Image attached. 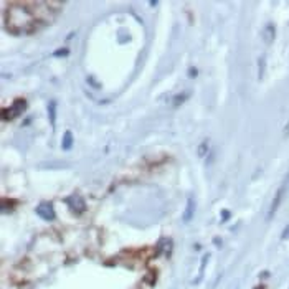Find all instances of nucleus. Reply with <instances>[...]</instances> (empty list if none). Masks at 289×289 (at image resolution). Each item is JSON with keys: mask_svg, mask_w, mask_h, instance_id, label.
Listing matches in <instances>:
<instances>
[{"mask_svg": "<svg viewBox=\"0 0 289 289\" xmlns=\"http://www.w3.org/2000/svg\"><path fill=\"white\" fill-rule=\"evenodd\" d=\"M62 55H63V57H67V55H68V50H67V48H63V50H58V52L55 53V57H62Z\"/></svg>", "mask_w": 289, "mask_h": 289, "instance_id": "nucleus-14", "label": "nucleus"}, {"mask_svg": "<svg viewBox=\"0 0 289 289\" xmlns=\"http://www.w3.org/2000/svg\"><path fill=\"white\" fill-rule=\"evenodd\" d=\"M209 258H210V255H204V258H202V265H200V273H199V280H197V283H200V280H202V276H204V271H205V265H207V261H209Z\"/></svg>", "mask_w": 289, "mask_h": 289, "instance_id": "nucleus-11", "label": "nucleus"}, {"mask_svg": "<svg viewBox=\"0 0 289 289\" xmlns=\"http://www.w3.org/2000/svg\"><path fill=\"white\" fill-rule=\"evenodd\" d=\"M37 215L40 218H43L45 221H53L55 220V209L50 202H42L37 207Z\"/></svg>", "mask_w": 289, "mask_h": 289, "instance_id": "nucleus-4", "label": "nucleus"}, {"mask_svg": "<svg viewBox=\"0 0 289 289\" xmlns=\"http://www.w3.org/2000/svg\"><path fill=\"white\" fill-rule=\"evenodd\" d=\"M197 154H199V157H205L207 154H209V141H202L200 145H199V150H197Z\"/></svg>", "mask_w": 289, "mask_h": 289, "instance_id": "nucleus-10", "label": "nucleus"}, {"mask_svg": "<svg viewBox=\"0 0 289 289\" xmlns=\"http://www.w3.org/2000/svg\"><path fill=\"white\" fill-rule=\"evenodd\" d=\"M194 215H195V200L192 199V197H189V200H187L185 212H184V215H182V220H184V223H189V221H192Z\"/></svg>", "mask_w": 289, "mask_h": 289, "instance_id": "nucleus-6", "label": "nucleus"}, {"mask_svg": "<svg viewBox=\"0 0 289 289\" xmlns=\"http://www.w3.org/2000/svg\"><path fill=\"white\" fill-rule=\"evenodd\" d=\"M72 147H73V134H72V131H67L63 136V139H62V149L70 150Z\"/></svg>", "mask_w": 289, "mask_h": 289, "instance_id": "nucleus-9", "label": "nucleus"}, {"mask_svg": "<svg viewBox=\"0 0 289 289\" xmlns=\"http://www.w3.org/2000/svg\"><path fill=\"white\" fill-rule=\"evenodd\" d=\"M228 217H230V214H228V212H225V214H223V221L228 220Z\"/></svg>", "mask_w": 289, "mask_h": 289, "instance_id": "nucleus-18", "label": "nucleus"}, {"mask_svg": "<svg viewBox=\"0 0 289 289\" xmlns=\"http://www.w3.org/2000/svg\"><path fill=\"white\" fill-rule=\"evenodd\" d=\"M48 119L52 123V128H57V101H50L48 103Z\"/></svg>", "mask_w": 289, "mask_h": 289, "instance_id": "nucleus-7", "label": "nucleus"}, {"mask_svg": "<svg viewBox=\"0 0 289 289\" xmlns=\"http://www.w3.org/2000/svg\"><path fill=\"white\" fill-rule=\"evenodd\" d=\"M285 136H289V121H288V124H286V128H285Z\"/></svg>", "mask_w": 289, "mask_h": 289, "instance_id": "nucleus-17", "label": "nucleus"}, {"mask_svg": "<svg viewBox=\"0 0 289 289\" xmlns=\"http://www.w3.org/2000/svg\"><path fill=\"white\" fill-rule=\"evenodd\" d=\"M3 22L7 25L8 32L12 33H30L37 28V15L28 10L27 2H13L10 3V8L5 10Z\"/></svg>", "mask_w": 289, "mask_h": 289, "instance_id": "nucleus-1", "label": "nucleus"}, {"mask_svg": "<svg viewBox=\"0 0 289 289\" xmlns=\"http://www.w3.org/2000/svg\"><path fill=\"white\" fill-rule=\"evenodd\" d=\"M281 238H283V240H286V238H289V226L285 228V231H283V236H281Z\"/></svg>", "mask_w": 289, "mask_h": 289, "instance_id": "nucleus-15", "label": "nucleus"}, {"mask_svg": "<svg viewBox=\"0 0 289 289\" xmlns=\"http://www.w3.org/2000/svg\"><path fill=\"white\" fill-rule=\"evenodd\" d=\"M189 74L192 76V78H194V76H197V70H195V68H190V70H189Z\"/></svg>", "mask_w": 289, "mask_h": 289, "instance_id": "nucleus-16", "label": "nucleus"}, {"mask_svg": "<svg viewBox=\"0 0 289 289\" xmlns=\"http://www.w3.org/2000/svg\"><path fill=\"white\" fill-rule=\"evenodd\" d=\"M263 70H265V57L260 58V79L263 78Z\"/></svg>", "mask_w": 289, "mask_h": 289, "instance_id": "nucleus-13", "label": "nucleus"}, {"mask_svg": "<svg viewBox=\"0 0 289 289\" xmlns=\"http://www.w3.org/2000/svg\"><path fill=\"white\" fill-rule=\"evenodd\" d=\"M288 189H289V172L286 174L285 179H283L281 185H280V189H278L276 195H275V199H273V202H271L270 212H268V217H266V220H268V221L273 220V217H275V214L278 212V209H280V205H281L283 199H285V195H286Z\"/></svg>", "mask_w": 289, "mask_h": 289, "instance_id": "nucleus-2", "label": "nucleus"}, {"mask_svg": "<svg viewBox=\"0 0 289 289\" xmlns=\"http://www.w3.org/2000/svg\"><path fill=\"white\" fill-rule=\"evenodd\" d=\"M65 202H67V205L70 207V210L78 212V214H83V212L86 210V202L83 200V197L81 195H72V197H68Z\"/></svg>", "mask_w": 289, "mask_h": 289, "instance_id": "nucleus-5", "label": "nucleus"}, {"mask_svg": "<svg viewBox=\"0 0 289 289\" xmlns=\"http://www.w3.org/2000/svg\"><path fill=\"white\" fill-rule=\"evenodd\" d=\"M187 98H189V93H187V94H184V96H182V94H180V96H177V98H175V101H174V104L177 106V104L180 103V101H182V103H184V101H185Z\"/></svg>", "mask_w": 289, "mask_h": 289, "instance_id": "nucleus-12", "label": "nucleus"}, {"mask_svg": "<svg viewBox=\"0 0 289 289\" xmlns=\"http://www.w3.org/2000/svg\"><path fill=\"white\" fill-rule=\"evenodd\" d=\"M25 109H27V101H25V99H17L13 104H10V108L2 109V118L5 121L15 119V118H18V116L22 114Z\"/></svg>", "mask_w": 289, "mask_h": 289, "instance_id": "nucleus-3", "label": "nucleus"}, {"mask_svg": "<svg viewBox=\"0 0 289 289\" xmlns=\"http://www.w3.org/2000/svg\"><path fill=\"white\" fill-rule=\"evenodd\" d=\"M275 35H276V28H275V25L273 23H268L265 30H263V37H265V42L266 43H271L273 42V38H275Z\"/></svg>", "mask_w": 289, "mask_h": 289, "instance_id": "nucleus-8", "label": "nucleus"}]
</instances>
